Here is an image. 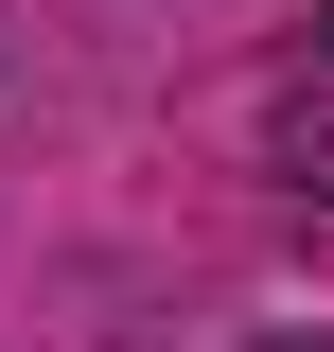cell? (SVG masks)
Returning <instances> with one entry per match:
<instances>
[{
	"mask_svg": "<svg viewBox=\"0 0 334 352\" xmlns=\"http://www.w3.org/2000/svg\"><path fill=\"white\" fill-rule=\"evenodd\" d=\"M299 176H317V194H334V106H317V124H299Z\"/></svg>",
	"mask_w": 334,
	"mask_h": 352,
	"instance_id": "1",
	"label": "cell"
}]
</instances>
